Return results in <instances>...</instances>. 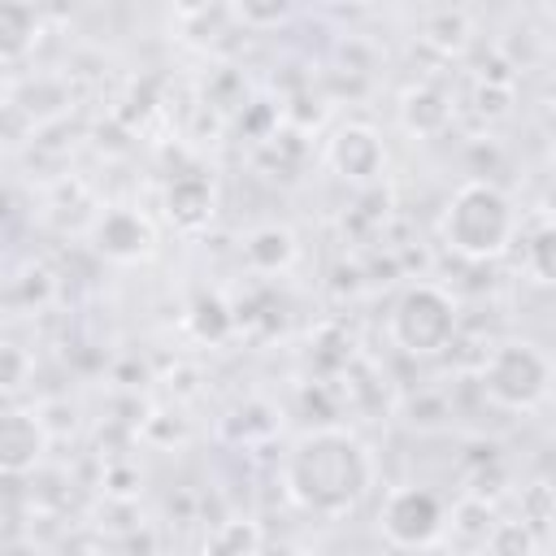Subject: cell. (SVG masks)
<instances>
[{
    "instance_id": "11",
    "label": "cell",
    "mask_w": 556,
    "mask_h": 556,
    "mask_svg": "<svg viewBox=\"0 0 556 556\" xmlns=\"http://www.w3.org/2000/svg\"><path fill=\"white\" fill-rule=\"evenodd\" d=\"M165 208H169L174 226H182V230H200V226L213 217V187H208V178L187 174V178L169 182V191H165Z\"/></svg>"
},
{
    "instance_id": "16",
    "label": "cell",
    "mask_w": 556,
    "mask_h": 556,
    "mask_svg": "<svg viewBox=\"0 0 556 556\" xmlns=\"http://www.w3.org/2000/svg\"><path fill=\"white\" fill-rule=\"evenodd\" d=\"M204 552H213V556H256V526L252 521H230L208 539Z\"/></svg>"
},
{
    "instance_id": "5",
    "label": "cell",
    "mask_w": 556,
    "mask_h": 556,
    "mask_svg": "<svg viewBox=\"0 0 556 556\" xmlns=\"http://www.w3.org/2000/svg\"><path fill=\"white\" fill-rule=\"evenodd\" d=\"M378 530H382V539L391 547H408V552L413 547H430L447 530V508H443V500L434 491L404 482V486L387 491V500L378 508Z\"/></svg>"
},
{
    "instance_id": "18",
    "label": "cell",
    "mask_w": 556,
    "mask_h": 556,
    "mask_svg": "<svg viewBox=\"0 0 556 556\" xmlns=\"http://www.w3.org/2000/svg\"><path fill=\"white\" fill-rule=\"evenodd\" d=\"M239 17H243V22H282L287 9H282V4H269V9H239Z\"/></svg>"
},
{
    "instance_id": "3",
    "label": "cell",
    "mask_w": 556,
    "mask_h": 556,
    "mask_svg": "<svg viewBox=\"0 0 556 556\" xmlns=\"http://www.w3.org/2000/svg\"><path fill=\"white\" fill-rule=\"evenodd\" d=\"M482 391L508 413H530L552 395V356L530 339H504L482 361Z\"/></svg>"
},
{
    "instance_id": "12",
    "label": "cell",
    "mask_w": 556,
    "mask_h": 556,
    "mask_svg": "<svg viewBox=\"0 0 556 556\" xmlns=\"http://www.w3.org/2000/svg\"><path fill=\"white\" fill-rule=\"evenodd\" d=\"M39 35V13L17 0H0V61H17L30 52Z\"/></svg>"
},
{
    "instance_id": "2",
    "label": "cell",
    "mask_w": 556,
    "mask_h": 556,
    "mask_svg": "<svg viewBox=\"0 0 556 556\" xmlns=\"http://www.w3.org/2000/svg\"><path fill=\"white\" fill-rule=\"evenodd\" d=\"M517 208L508 200L504 187L486 182V178H469L452 191L443 217H439V235L443 243L465 256V261H495L517 243Z\"/></svg>"
},
{
    "instance_id": "7",
    "label": "cell",
    "mask_w": 556,
    "mask_h": 556,
    "mask_svg": "<svg viewBox=\"0 0 556 556\" xmlns=\"http://www.w3.org/2000/svg\"><path fill=\"white\" fill-rule=\"evenodd\" d=\"M91 239H96V248L109 261H122V265L143 261L156 248L152 222L143 213H135V208H104L100 222H96V230H91Z\"/></svg>"
},
{
    "instance_id": "6",
    "label": "cell",
    "mask_w": 556,
    "mask_h": 556,
    "mask_svg": "<svg viewBox=\"0 0 556 556\" xmlns=\"http://www.w3.org/2000/svg\"><path fill=\"white\" fill-rule=\"evenodd\" d=\"M326 161L339 178L348 182H374L382 169H387V148L378 139L374 126H361V122H348L343 130H334V139L326 143Z\"/></svg>"
},
{
    "instance_id": "19",
    "label": "cell",
    "mask_w": 556,
    "mask_h": 556,
    "mask_svg": "<svg viewBox=\"0 0 556 556\" xmlns=\"http://www.w3.org/2000/svg\"><path fill=\"white\" fill-rule=\"evenodd\" d=\"M65 556H109V552H104L100 543H74V547L65 552Z\"/></svg>"
},
{
    "instance_id": "10",
    "label": "cell",
    "mask_w": 556,
    "mask_h": 556,
    "mask_svg": "<svg viewBox=\"0 0 556 556\" xmlns=\"http://www.w3.org/2000/svg\"><path fill=\"white\" fill-rule=\"evenodd\" d=\"M243 261L256 269V274H278L295 261V235L278 222H265L256 230H248L243 239Z\"/></svg>"
},
{
    "instance_id": "14",
    "label": "cell",
    "mask_w": 556,
    "mask_h": 556,
    "mask_svg": "<svg viewBox=\"0 0 556 556\" xmlns=\"http://www.w3.org/2000/svg\"><path fill=\"white\" fill-rule=\"evenodd\" d=\"M482 547L486 556H539V534L530 521H495Z\"/></svg>"
},
{
    "instance_id": "8",
    "label": "cell",
    "mask_w": 556,
    "mask_h": 556,
    "mask_svg": "<svg viewBox=\"0 0 556 556\" xmlns=\"http://www.w3.org/2000/svg\"><path fill=\"white\" fill-rule=\"evenodd\" d=\"M48 430L35 413H4L0 417V473H30L43 460Z\"/></svg>"
},
{
    "instance_id": "4",
    "label": "cell",
    "mask_w": 556,
    "mask_h": 556,
    "mask_svg": "<svg viewBox=\"0 0 556 556\" xmlns=\"http://www.w3.org/2000/svg\"><path fill=\"white\" fill-rule=\"evenodd\" d=\"M391 339L408 356H434V352L452 348V339H456V300L434 282L408 287L400 295L395 313H391Z\"/></svg>"
},
{
    "instance_id": "9",
    "label": "cell",
    "mask_w": 556,
    "mask_h": 556,
    "mask_svg": "<svg viewBox=\"0 0 556 556\" xmlns=\"http://www.w3.org/2000/svg\"><path fill=\"white\" fill-rule=\"evenodd\" d=\"M400 126H404L408 135L434 139V135H443V130L452 126V100H447L439 87L417 83V87H408V91L400 96Z\"/></svg>"
},
{
    "instance_id": "17",
    "label": "cell",
    "mask_w": 556,
    "mask_h": 556,
    "mask_svg": "<svg viewBox=\"0 0 556 556\" xmlns=\"http://www.w3.org/2000/svg\"><path fill=\"white\" fill-rule=\"evenodd\" d=\"M30 378V356L17 343H0V391H17Z\"/></svg>"
},
{
    "instance_id": "13",
    "label": "cell",
    "mask_w": 556,
    "mask_h": 556,
    "mask_svg": "<svg viewBox=\"0 0 556 556\" xmlns=\"http://www.w3.org/2000/svg\"><path fill=\"white\" fill-rule=\"evenodd\" d=\"M521 239V269L530 274V282L547 287L552 282V222L539 213L530 226H517Z\"/></svg>"
},
{
    "instance_id": "15",
    "label": "cell",
    "mask_w": 556,
    "mask_h": 556,
    "mask_svg": "<svg viewBox=\"0 0 556 556\" xmlns=\"http://www.w3.org/2000/svg\"><path fill=\"white\" fill-rule=\"evenodd\" d=\"M230 326H235V317H230V308H226L217 295H204V300L191 308V330H195L200 339H208V343L226 339Z\"/></svg>"
},
{
    "instance_id": "1",
    "label": "cell",
    "mask_w": 556,
    "mask_h": 556,
    "mask_svg": "<svg viewBox=\"0 0 556 556\" xmlns=\"http://www.w3.org/2000/svg\"><path fill=\"white\" fill-rule=\"evenodd\" d=\"M282 486L295 508L321 521L348 517L374 486V456L339 426L304 430L282 456Z\"/></svg>"
}]
</instances>
